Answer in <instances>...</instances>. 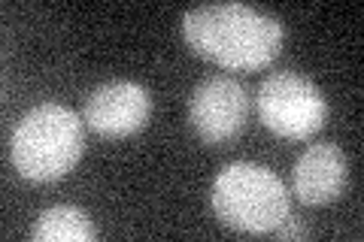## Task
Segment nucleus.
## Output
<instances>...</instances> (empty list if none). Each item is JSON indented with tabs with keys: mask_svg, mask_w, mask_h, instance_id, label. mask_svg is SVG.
Wrapping results in <instances>:
<instances>
[{
	"mask_svg": "<svg viewBox=\"0 0 364 242\" xmlns=\"http://www.w3.org/2000/svg\"><path fill=\"white\" fill-rule=\"evenodd\" d=\"M85 152L82 119L61 103H40L18 121L9 140L13 167L31 182L67 176Z\"/></svg>",
	"mask_w": 364,
	"mask_h": 242,
	"instance_id": "nucleus-2",
	"label": "nucleus"
},
{
	"mask_svg": "<svg viewBox=\"0 0 364 242\" xmlns=\"http://www.w3.org/2000/svg\"><path fill=\"white\" fill-rule=\"evenodd\" d=\"M249 91L231 76H210L188 100V121L207 145H222L246 128Z\"/></svg>",
	"mask_w": 364,
	"mask_h": 242,
	"instance_id": "nucleus-5",
	"label": "nucleus"
},
{
	"mask_svg": "<svg viewBox=\"0 0 364 242\" xmlns=\"http://www.w3.org/2000/svg\"><path fill=\"white\" fill-rule=\"evenodd\" d=\"M346 188V155L334 143H316L294 164V194L306 206L337 200Z\"/></svg>",
	"mask_w": 364,
	"mask_h": 242,
	"instance_id": "nucleus-7",
	"label": "nucleus"
},
{
	"mask_svg": "<svg viewBox=\"0 0 364 242\" xmlns=\"http://www.w3.org/2000/svg\"><path fill=\"white\" fill-rule=\"evenodd\" d=\"M273 236H279V239H304L306 227H304V221H298V218H286V221L273 230Z\"/></svg>",
	"mask_w": 364,
	"mask_h": 242,
	"instance_id": "nucleus-9",
	"label": "nucleus"
},
{
	"mask_svg": "<svg viewBox=\"0 0 364 242\" xmlns=\"http://www.w3.org/2000/svg\"><path fill=\"white\" fill-rule=\"evenodd\" d=\"M31 236L37 242H91L97 230L91 218L76 206H52L33 221Z\"/></svg>",
	"mask_w": 364,
	"mask_h": 242,
	"instance_id": "nucleus-8",
	"label": "nucleus"
},
{
	"mask_svg": "<svg viewBox=\"0 0 364 242\" xmlns=\"http://www.w3.org/2000/svg\"><path fill=\"white\" fill-rule=\"evenodd\" d=\"M258 119L282 140H306L328 119V103L310 79L282 70L267 76L255 97Z\"/></svg>",
	"mask_w": 364,
	"mask_h": 242,
	"instance_id": "nucleus-4",
	"label": "nucleus"
},
{
	"mask_svg": "<svg viewBox=\"0 0 364 242\" xmlns=\"http://www.w3.org/2000/svg\"><path fill=\"white\" fill-rule=\"evenodd\" d=\"M152 115V97L140 82L116 79L97 85L85 100L82 121L107 140H122L146 128Z\"/></svg>",
	"mask_w": 364,
	"mask_h": 242,
	"instance_id": "nucleus-6",
	"label": "nucleus"
},
{
	"mask_svg": "<svg viewBox=\"0 0 364 242\" xmlns=\"http://www.w3.org/2000/svg\"><path fill=\"white\" fill-rule=\"evenodd\" d=\"M213 209L240 233H273L289 218V194L273 170L231 164L213 182Z\"/></svg>",
	"mask_w": 364,
	"mask_h": 242,
	"instance_id": "nucleus-3",
	"label": "nucleus"
},
{
	"mask_svg": "<svg viewBox=\"0 0 364 242\" xmlns=\"http://www.w3.org/2000/svg\"><path fill=\"white\" fill-rule=\"evenodd\" d=\"M182 37L207 61L228 70L267 67L282 49V21L246 4H210L182 16Z\"/></svg>",
	"mask_w": 364,
	"mask_h": 242,
	"instance_id": "nucleus-1",
	"label": "nucleus"
}]
</instances>
